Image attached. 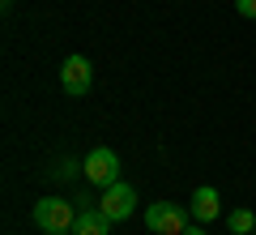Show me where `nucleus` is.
<instances>
[{
  "mask_svg": "<svg viewBox=\"0 0 256 235\" xmlns=\"http://www.w3.org/2000/svg\"><path fill=\"white\" fill-rule=\"evenodd\" d=\"M184 235H205V231H201V226H196V222H192V226H188V231H184Z\"/></svg>",
  "mask_w": 256,
  "mask_h": 235,
  "instance_id": "11",
  "label": "nucleus"
},
{
  "mask_svg": "<svg viewBox=\"0 0 256 235\" xmlns=\"http://www.w3.org/2000/svg\"><path fill=\"white\" fill-rule=\"evenodd\" d=\"M82 175L94 188H111V184L120 180V154L107 150V145H94V150L86 154V163H82Z\"/></svg>",
  "mask_w": 256,
  "mask_h": 235,
  "instance_id": "2",
  "label": "nucleus"
},
{
  "mask_svg": "<svg viewBox=\"0 0 256 235\" xmlns=\"http://www.w3.org/2000/svg\"><path fill=\"white\" fill-rule=\"evenodd\" d=\"M34 222H38V231H47V235L73 231L77 205H73V201H60V197H43V201L34 205Z\"/></svg>",
  "mask_w": 256,
  "mask_h": 235,
  "instance_id": "1",
  "label": "nucleus"
},
{
  "mask_svg": "<svg viewBox=\"0 0 256 235\" xmlns=\"http://www.w3.org/2000/svg\"><path fill=\"white\" fill-rule=\"evenodd\" d=\"M146 226L154 235H184L188 231V209L175 205V201H158L146 209Z\"/></svg>",
  "mask_w": 256,
  "mask_h": 235,
  "instance_id": "3",
  "label": "nucleus"
},
{
  "mask_svg": "<svg viewBox=\"0 0 256 235\" xmlns=\"http://www.w3.org/2000/svg\"><path fill=\"white\" fill-rule=\"evenodd\" d=\"M111 222H116V218L102 214V205H86V209H77L73 235H107V231H111Z\"/></svg>",
  "mask_w": 256,
  "mask_h": 235,
  "instance_id": "7",
  "label": "nucleus"
},
{
  "mask_svg": "<svg viewBox=\"0 0 256 235\" xmlns=\"http://www.w3.org/2000/svg\"><path fill=\"white\" fill-rule=\"evenodd\" d=\"M252 235H256V231H252Z\"/></svg>",
  "mask_w": 256,
  "mask_h": 235,
  "instance_id": "13",
  "label": "nucleus"
},
{
  "mask_svg": "<svg viewBox=\"0 0 256 235\" xmlns=\"http://www.w3.org/2000/svg\"><path fill=\"white\" fill-rule=\"evenodd\" d=\"M60 235H73V231H60Z\"/></svg>",
  "mask_w": 256,
  "mask_h": 235,
  "instance_id": "12",
  "label": "nucleus"
},
{
  "mask_svg": "<svg viewBox=\"0 0 256 235\" xmlns=\"http://www.w3.org/2000/svg\"><path fill=\"white\" fill-rule=\"evenodd\" d=\"M77 171H82V167H77V163H73V158H60V167H56V171H52V175H56V180H73V175H77Z\"/></svg>",
  "mask_w": 256,
  "mask_h": 235,
  "instance_id": "9",
  "label": "nucleus"
},
{
  "mask_svg": "<svg viewBox=\"0 0 256 235\" xmlns=\"http://www.w3.org/2000/svg\"><path fill=\"white\" fill-rule=\"evenodd\" d=\"M235 9L244 13V18H256V0H235Z\"/></svg>",
  "mask_w": 256,
  "mask_h": 235,
  "instance_id": "10",
  "label": "nucleus"
},
{
  "mask_svg": "<svg viewBox=\"0 0 256 235\" xmlns=\"http://www.w3.org/2000/svg\"><path fill=\"white\" fill-rule=\"evenodd\" d=\"M94 86V69H90V60H86V56H68V60L60 64V90L64 94H86Z\"/></svg>",
  "mask_w": 256,
  "mask_h": 235,
  "instance_id": "4",
  "label": "nucleus"
},
{
  "mask_svg": "<svg viewBox=\"0 0 256 235\" xmlns=\"http://www.w3.org/2000/svg\"><path fill=\"white\" fill-rule=\"evenodd\" d=\"M192 218L196 222H214V218L222 214V197H218V188H210V184H201V188L192 192Z\"/></svg>",
  "mask_w": 256,
  "mask_h": 235,
  "instance_id": "6",
  "label": "nucleus"
},
{
  "mask_svg": "<svg viewBox=\"0 0 256 235\" xmlns=\"http://www.w3.org/2000/svg\"><path fill=\"white\" fill-rule=\"evenodd\" d=\"M226 226H230L235 235H252V231H256V214H252V209H230Z\"/></svg>",
  "mask_w": 256,
  "mask_h": 235,
  "instance_id": "8",
  "label": "nucleus"
},
{
  "mask_svg": "<svg viewBox=\"0 0 256 235\" xmlns=\"http://www.w3.org/2000/svg\"><path fill=\"white\" fill-rule=\"evenodd\" d=\"M98 205H102V214H107V218H116V222H120V218H128L132 209H137V188L124 184V180H116L111 188H102Z\"/></svg>",
  "mask_w": 256,
  "mask_h": 235,
  "instance_id": "5",
  "label": "nucleus"
}]
</instances>
